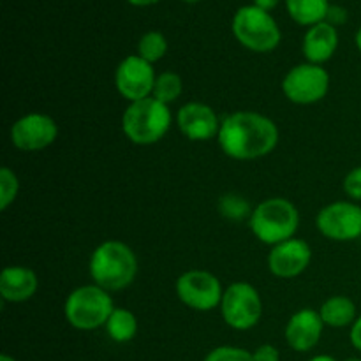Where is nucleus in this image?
<instances>
[{"label": "nucleus", "mask_w": 361, "mask_h": 361, "mask_svg": "<svg viewBox=\"0 0 361 361\" xmlns=\"http://www.w3.org/2000/svg\"><path fill=\"white\" fill-rule=\"evenodd\" d=\"M219 147L235 161H256L277 148L279 129L275 122L257 111H235L221 120Z\"/></svg>", "instance_id": "obj_1"}, {"label": "nucleus", "mask_w": 361, "mask_h": 361, "mask_svg": "<svg viewBox=\"0 0 361 361\" xmlns=\"http://www.w3.org/2000/svg\"><path fill=\"white\" fill-rule=\"evenodd\" d=\"M88 271L99 288L108 293L122 291L133 284L137 275L136 254L120 240H106L92 252Z\"/></svg>", "instance_id": "obj_2"}, {"label": "nucleus", "mask_w": 361, "mask_h": 361, "mask_svg": "<svg viewBox=\"0 0 361 361\" xmlns=\"http://www.w3.org/2000/svg\"><path fill=\"white\" fill-rule=\"evenodd\" d=\"M249 224L261 243L275 247L295 238L300 228L298 208L284 197H268L254 208Z\"/></svg>", "instance_id": "obj_3"}, {"label": "nucleus", "mask_w": 361, "mask_h": 361, "mask_svg": "<svg viewBox=\"0 0 361 361\" xmlns=\"http://www.w3.org/2000/svg\"><path fill=\"white\" fill-rule=\"evenodd\" d=\"M171 120L169 106L150 95L127 106L122 115V130L130 143L148 147L168 134Z\"/></svg>", "instance_id": "obj_4"}, {"label": "nucleus", "mask_w": 361, "mask_h": 361, "mask_svg": "<svg viewBox=\"0 0 361 361\" xmlns=\"http://www.w3.org/2000/svg\"><path fill=\"white\" fill-rule=\"evenodd\" d=\"M231 30L243 48L256 53H270L281 44L282 32L268 11L254 4L240 7L231 21Z\"/></svg>", "instance_id": "obj_5"}, {"label": "nucleus", "mask_w": 361, "mask_h": 361, "mask_svg": "<svg viewBox=\"0 0 361 361\" xmlns=\"http://www.w3.org/2000/svg\"><path fill=\"white\" fill-rule=\"evenodd\" d=\"M113 310L115 305L111 293L95 284H88L71 291L63 305V316L76 330L92 331L106 326Z\"/></svg>", "instance_id": "obj_6"}, {"label": "nucleus", "mask_w": 361, "mask_h": 361, "mask_svg": "<svg viewBox=\"0 0 361 361\" xmlns=\"http://www.w3.org/2000/svg\"><path fill=\"white\" fill-rule=\"evenodd\" d=\"M221 314L229 328L247 331L259 323L263 316V302L259 291L249 282H233L224 289Z\"/></svg>", "instance_id": "obj_7"}, {"label": "nucleus", "mask_w": 361, "mask_h": 361, "mask_svg": "<svg viewBox=\"0 0 361 361\" xmlns=\"http://www.w3.org/2000/svg\"><path fill=\"white\" fill-rule=\"evenodd\" d=\"M330 90V74L323 66L300 63L291 67L282 80V92L291 102L300 106L323 101Z\"/></svg>", "instance_id": "obj_8"}, {"label": "nucleus", "mask_w": 361, "mask_h": 361, "mask_svg": "<svg viewBox=\"0 0 361 361\" xmlns=\"http://www.w3.org/2000/svg\"><path fill=\"white\" fill-rule=\"evenodd\" d=\"M176 296L189 309L197 312H208L221 307L222 289L221 281L207 270H190L176 279Z\"/></svg>", "instance_id": "obj_9"}, {"label": "nucleus", "mask_w": 361, "mask_h": 361, "mask_svg": "<svg viewBox=\"0 0 361 361\" xmlns=\"http://www.w3.org/2000/svg\"><path fill=\"white\" fill-rule=\"evenodd\" d=\"M321 235L334 242H355L361 236V207L355 201H335L316 217Z\"/></svg>", "instance_id": "obj_10"}, {"label": "nucleus", "mask_w": 361, "mask_h": 361, "mask_svg": "<svg viewBox=\"0 0 361 361\" xmlns=\"http://www.w3.org/2000/svg\"><path fill=\"white\" fill-rule=\"evenodd\" d=\"M154 63L140 55H129L118 63L115 71V87L126 101L136 102L154 94L155 87Z\"/></svg>", "instance_id": "obj_11"}, {"label": "nucleus", "mask_w": 361, "mask_h": 361, "mask_svg": "<svg viewBox=\"0 0 361 361\" xmlns=\"http://www.w3.org/2000/svg\"><path fill=\"white\" fill-rule=\"evenodd\" d=\"M59 126L44 113H28L11 127V143L21 152H39L55 143Z\"/></svg>", "instance_id": "obj_12"}, {"label": "nucleus", "mask_w": 361, "mask_h": 361, "mask_svg": "<svg viewBox=\"0 0 361 361\" xmlns=\"http://www.w3.org/2000/svg\"><path fill=\"white\" fill-rule=\"evenodd\" d=\"M312 249L305 240L291 238L271 247L268 254V270L279 279H295L309 268Z\"/></svg>", "instance_id": "obj_13"}, {"label": "nucleus", "mask_w": 361, "mask_h": 361, "mask_svg": "<svg viewBox=\"0 0 361 361\" xmlns=\"http://www.w3.org/2000/svg\"><path fill=\"white\" fill-rule=\"evenodd\" d=\"M176 126L187 140L208 141L219 136L221 120L208 104L187 102L176 113Z\"/></svg>", "instance_id": "obj_14"}, {"label": "nucleus", "mask_w": 361, "mask_h": 361, "mask_svg": "<svg viewBox=\"0 0 361 361\" xmlns=\"http://www.w3.org/2000/svg\"><path fill=\"white\" fill-rule=\"evenodd\" d=\"M324 323L319 312L312 309H302L289 317L286 324V342L298 353H307L316 348L323 335Z\"/></svg>", "instance_id": "obj_15"}, {"label": "nucleus", "mask_w": 361, "mask_h": 361, "mask_svg": "<svg viewBox=\"0 0 361 361\" xmlns=\"http://www.w3.org/2000/svg\"><path fill=\"white\" fill-rule=\"evenodd\" d=\"M338 48V30L334 25L321 21L312 25L303 35L302 51L307 62L323 66L335 55Z\"/></svg>", "instance_id": "obj_16"}, {"label": "nucleus", "mask_w": 361, "mask_h": 361, "mask_svg": "<svg viewBox=\"0 0 361 361\" xmlns=\"http://www.w3.org/2000/svg\"><path fill=\"white\" fill-rule=\"evenodd\" d=\"M37 288V275L27 267H6L0 274V296L4 302H27L35 295Z\"/></svg>", "instance_id": "obj_17"}, {"label": "nucleus", "mask_w": 361, "mask_h": 361, "mask_svg": "<svg viewBox=\"0 0 361 361\" xmlns=\"http://www.w3.org/2000/svg\"><path fill=\"white\" fill-rule=\"evenodd\" d=\"M323 319L324 326L330 328H345L353 326L355 321L358 319V314H356V305L351 298L348 296H331L326 302L321 305V309L317 310Z\"/></svg>", "instance_id": "obj_18"}, {"label": "nucleus", "mask_w": 361, "mask_h": 361, "mask_svg": "<svg viewBox=\"0 0 361 361\" xmlns=\"http://www.w3.org/2000/svg\"><path fill=\"white\" fill-rule=\"evenodd\" d=\"M330 6V0H286L291 20L303 27H312L326 20Z\"/></svg>", "instance_id": "obj_19"}, {"label": "nucleus", "mask_w": 361, "mask_h": 361, "mask_svg": "<svg viewBox=\"0 0 361 361\" xmlns=\"http://www.w3.org/2000/svg\"><path fill=\"white\" fill-rule=\"evenodd\" d=\"M106 334L111 341L123 344L136 337L137 334V319L130 310L127 309H116L109 316L108 323H106Z\"/></svg>", "instance_id": "obj_20"}, {"label": "nucleus", "mask_w": 361, "mask_h": 361, "mask_svg": "<svg viewBox=\"0 0 361 361\" xmlns=\"http://www.w3.org/2000/svg\"><path fill=\"white\" fill-rule=\"evenodd\" d=\"M166 53H168V39L162 32L150 30L141 35V39L137 41V55L147 62H159L161 59H164Z\"/></svg>", "instance_id": "obj_21"}, {"label": "nucleus", "mask_w": 361, "mask_h": 361, "mask_svg": "<svg viewBox=\"0 0 361 361\" xmlns=\"http://www.w3.org/2000/svg\"><path fill=\"white\" fill-rule=\"evenodd\" d=\"M182 92H183V81L182 78H180V74L171 73V71H166V73L159 74L157 80H155V87H154V94H152V97L161 101L162 104L169 106L171 102H175L180 95H182Z\"/></svg>", "instance_id": "obj_22"}, {"label": "nucleus", "mask_w": 361, "mask_h": 361, "mask_svg": "<svg viewBox=\"0 0 361 361\" xmlns=\"http://www.w3.org/2000/svg\"><path fill=\"white\" fill-rule=\"evenodd\" d=\"M219 212L222 217L229 221H242V219L252 215L250 204L238 194H226L219 200Z\"/></svg>", "instance_id": "obj_23"}, {"label": "nucleus", "mask_w": 361, "mask_h": 361, "mask_svg": "<svg viewBox=\"0 0 361 361\" xmlns=\"http://www.w3.org/2000/svg\"><path fill=\"white\" fill-rule=\"evenodd\" d=\"M18 190H20V182H18L16 173L4 166L0 169V208L2 210H7L14 203V200L18 197Z\"/></svg>", "instance_id": "obj_24"}, {"label": "nucleus", "mask_w": 361, "mask_h": 361, "mask_svg": "<svg viewBox=\"0 0 361 361\" xmlns=\"http://www.w3.org/2000/svg\"><path fill=\"white\" fill-rule=\"evenodd\" d=\"M204 361H254L252 353L231 345H222L208 353Z\"/></svg>", "instance_id": "obj_25"}, {"label": "nucleus", "mask_w": 361, "mask_h": 361, "mask_svg": "<svg viewBox=\"0 0 361 361\" xmlns=\"http://www.w3.org/2000/svg\"><path fill=\"white\" fill-rule=\"evenodd\" d=\"M344 192L351 201H361V166L351 169L344 178Z\"/></svg>", "instance_id": "obj_26"}, {"label": "nucleus", "mask_w": 361, "mask_h": 361, "mask_svg": "<svg viewBox=\"0 0 361 361\" xmlns=\"http://www.w3.org/2000/svg\"><path fill=\"white\" fill-rule=\"evenodd\" d=\"M349 18V13L348 9H345L344 6H337V4H331L330 9H328V14H326V23L334 25L335 28L337 27H342V25H345V21H348Z\"/></svg>", "instance_id": "obj_27"}, {"label": "nucleus", "mask_w": 361, "mask_h": 361, "mask_svg": "<svg viewBox=\"0 0 361 361\" xmlns=\"http://www.w3.org/2000/svg\"><path fill=\"white\" fill-rule=\"evenodd\" d=\"M254 361H281V353L275 345L263 344L252 353Z\"/></svg>", "instance_id": "obj_28"}, {"label": "nucleus", "mask_w": 361, "mask_h": 361, "mask_svg": "<svg viewBox=\"0 0 361 361\" xmlns=\"http://www.w3.org/2000/svg\"><path fill=\"white\" fill-rule=\"evenodd\" d=\"M351 344L361 353V316H358V319L351 326Z\"/></svg>", "instance_id": "obj_29"}, {"label": "nucleus", "mask_w": 361, "mask_h": 361, "mask_svg": "<svg viewBox=\"0 0 361 361\" xmlns=\"http://www.w3.org/2000/svg\"><path fill=\"white\" fill-rule=\"evenodd\" d=\"M252 4L256 7H259V9H264L270 13L271 9H275L281 4V0H252Z\"/></svg>", "instance_id": "obj_30"}, {"label": "nucleus", "mask_w": 361, "mask_h": 361, "mask_svg": "<svg viewBox=\"0 0 361 361\" xmlns=\"http://www.w3.org/2000/svg\"><path fill=\"white\" fill-rule=\"evenodd\" d=\"M127 2L134 7H148V6H154V4L161 2V0H127Z\"/></svg>", "instance_id": "obj_31"}, {"label": "nucleus", "mask_w": 361, "mask_h": 361, "mask_svg": "<svg viewBox=\"0 0 361 361\" xmlns=\"http://www.w3.org/2000/svg\"><path fill=\"white\" fill-rule=\"evenodd\" d=\"M309 361H337V360L331 358V356L328 355H319V356H314V358H310Z\"/></svg>", "instance_id": "obj_32"}, {"label": "nucleus", "mask_w": 361, "mask_h": 361, "mask_svg": "<svg viewBox=\"0 0 361 361\" xmlns=\"http://www.w3.org/2000/svg\"><path fill=\"white\" fill-rule=\"evenodd\" d=\"M355 41H356V48H358V49H360V53H361V27L358 28V32H356Z\"/></svg>", "instance_id": "obj_33"}, {"label": "nucleus", "mask_w": 361, "mask_h": 361, "mask_svg": "<svg viewBox=\"0 0 361 361\" xmlns=\"http://www.w3.org/2000/svg\"><path fill=\"white\" fill-rule=\"evenodd\" d=\"M0 361H16V360L11 358L9 355H2V356H0Z\"/></svg>", "instance_id": "obj_34"}, {"label": "nucleus", "mask_w": 361, "mask_h": 361, "mask_svg": "<svg viewBox=\"0 0 361 361\" xmlns=\"http://www.w3.org/2000/svg\"><path fill=\"white\" fill-rule=\"evenodd\" d=\"M183 2H187V4H196V2H201V0H183Z\"/></svg>", "instance_id": "obj_35"}, {"label": "nucleus", "mask_w": 361, "mask_h": 361, "mask_svg": "<svg viewBox=\"0 0 361 361\" xmlns=\"http://www.w3.org/2000/svg\"><path fill=\"white\" fill-rule=\"evenodd\" d=\"M344 361H361V358H348V360H344Z\"/></svg>", "instance_id": "obj_36"}]
</instances>
